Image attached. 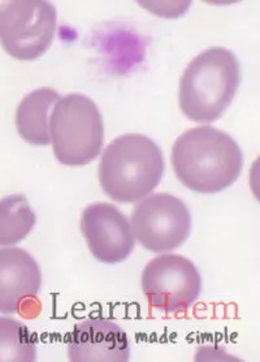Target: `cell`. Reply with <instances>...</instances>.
<instances>
[{
	"label": "cell",
	"mask_w": 260,
	"mask_h": 362,
	"mask_svg": "<svg viewBox=\"0 0 260 362\" xmlns=\"http://www.w3.org/2000/svg\"><path fill=\"white\" fill-rule=\"evenodd\" d=\"M49 128L54 154L68 167L94 162L105 144V124L99 108L93 99L78 93L57 100Z\"/></svg>",
	"instance_id": "cell-4"
},
{
	"label": "cell",
	"mask_w": 260,
	"mask_h": 362,
	"mask_svg": "<svg viewBox=\"0 0 260 362\" xmlns=\"http://www.w3.org/2000/svg\"><path fill=\"white\" fill-rule=\"evenodd\" d=\"M41 286V269L32 255L21 247L0 249V313L21 314Z\"/></svg>",
	"instance_id": "cell-9"
},
{
	"label": "cell",
	"mask_w": 260,
	"mask_h": 362,
	"mask_svg": "<svg viewBox=\"0 0 260 362\" xmlns=\"http://www.w3.org/2000/svg\"><path fill=\"white\" fill-rule=\"evenodd\" d=\"M60 95L51 88H41L29 93L20 102L16 111L17 132L32 146H47L49 139V111Z\"/></svg>",
	"instance_id": "cell-11"
},
{
	"label": "cell",
	"mask_w": 260,
	"mask_h": 362,
	"mask_svg": "<svg viewBox=\"0 0 260 362\" xmlns=\"http://www.w3.org/2000/svg\"><path fill=\"white\" fill-rule=\"evenodd\" d=\"M81 232L91 255L102 264L124 262L136 247L128 218L112 204L86 206L81 215Z\"/></svg>",
	"instance_id": "cell-7"
},
{
	"label": "cell",
	"mask_w": 260,
	"mask_h": 362,
	"mask_svg": "<svg viewBox=\"0 0 260 362\" xmlns=\"http://www.w3.org/2000/svg\"><path fill=\"white\" fill-rule=\"evenodd\" d=\"M37 216L24 194L0 199V247L15 245L32 232Z\"/></svg>",
	"instance_id": "cell-12"
},
{
	"label": "cell",
	"mask_w": 260,
	"mask_h": 362,
	"mask_svg": "<svg viewBox=\"0 0 260 362\" xmlns=\"http://www.w3.org/2000/svg\"><path fill=\"white\" fill-rule=\"evenodd\" d=\"M66 344L72 362H126L130 358L126 332L108 318L95 317L77 323Z\"/></svg>",
	"instance_id": "cell-8"
},
{
	"label": "cell",
	"mask_w": 260,
	"mask_h": 362,
	"mask_svg": "<svg viewBox=\"0 0 260 362\" xmlns=\"http://www.w3.org/2000/svg\"><path fill=\"white\" fill-rule=\"evenodd\" d=\"M37 338L24 323L0 317V362H34Z\"/></svg>",
	"instance_id": "cell-13"
},
{
	"label": "cell",
	"mask_w": 260,
	"mask_h": 362,
	"mask_svg": "<svg viewBox=\"0 0 260 362\" xmlns=\"http://www.w3.org/2000/svg\"><path fill=\"white\" fill-rule=\"evenodd\" d=\"M165 171L160 148L143 134L114 139L99 165V182L107 197L120 204L141 201L160 184Z\"/></svg>",
	"instance_id": "cell-3"
},
{
	"label": "cell",
	"mask_w": 260,
	"mask_h": 362,
	"mask_svg": "<svg viewBox=\"0 0 260 362\" xmlns=\"http://www.w3.org/2000/svg\"><path fill=\"white\" fill-rule=\"evenodd\" d=\"M204 3L213 4V6H229V4H235L241 0H203Z\"/></svg>",
	"instance_id": "cell-16"
},
{
	"label": "cell",
	"mask_w": 260,
	"mask_h": 362,
	"mask_svg": "<svg viewBox=\"0 0 260 362\" xmlns=\"http://www.w3.org/2000/svg\"><path fill=\"white\" fill-rule=\"evenodd\" d=\"M38 0H0V40L16 37L34 20Z\"/></svg>",
	"instance_id": "cell-14"
},
{
	"label": "cell",
	"mask_w": 260,
	"mask_h": 362,
	"mask_svg": "<svg viewBox=\"0 0 260 362\" xmlns=\"http://www.w3.org/2000/svg\"><path fill=\"white\" fill-rule=\"evenodd\" d=\"M131 230L142 247L167 253L185 244L191 232V215L182 199L170 193L148 194L134 206Z\"/></svg>",
	"instance_id": "cell-5"
},
{
	"label": "cell",
	"mask_w": 260,
	"mask_h": 362,
	"mask_svg": "<svg viewBox=\"0 0 260 362\" xmlns=\"http://www.w3.org/2000/svg\"><path fill=\"white\" fill-rule=\"evenodd\" d=\"M139 7L155 16L175 20L187 13L193 0H136Z\"/></svg>",
	"instance_id": "cell-15"
},
{
	"label": "cell",
	"mask_w": 260,
	"mask_h": 362,
	"mask_svg": "<svg viewBox=\"0 0 260 362\" xmlns=\"http://www.w3.org/2000/svg\"><path fill=\"white\" fill-rule=\"evenodd\" d=\"M172 167L182 185L203 194L232 187L244 168V154L228 133L210 125L181 134L172 148Z\"/></svg>",
	"instance_id": "cell-1"
},
{
	"label": "cell",
	"mask_w": 260,
	"mask_h": 362,
	"mask_svg": "<svg viewBox=\"0 0 260 362\" xmlns=\"http://www.w3.org/2000/svg\"><path fill=\"white\" fill-rule=\"evenodd\" d=\"M142 289L150 305L165 314L185 313L202 291V278L184 255H158L142 274Z\"/></svg>",
	"instance_id": "cell-6"
},
{
	"label": "cell",
	"mask_w": 260,
	"mask_h": 362,
	"mask_svg": "<svg viewBox=\"0 0 260 362\" xmlns=\"http://www.w3.org/2000/svg\"><path fill=\"white\" fill-rule=\"evenodd\" d=\"M57 18L54 4L49 0H38V8L29 26L16 37L0 40V45L9 57L21 62L41 58L54 41Z\"/></svg>",
	"instance_id": "cell-10"
},
{
	"label": "cell",
	"mask_w": 260,
	"mask_h": 362,
	"mask_svg": "<svg viewBox=\"0 0 260 362\" xmlns=\"http://www.w3.org/2000/svg\"><path fill=\"white\" fill-rule=\"evenodd\" d=\"M241 66L230 49L211 47L195 57L179 80L182 114L195 123L219 120L236 97Z\"/></svg>",
	"instance_id": "cell-2"
}]
</instances>
